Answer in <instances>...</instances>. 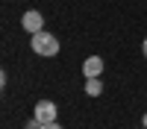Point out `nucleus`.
<instances>
[{"label":"nucleus","mask_w":147,"mask_h":129,"mask_svg":"<svg viewBox=\"0 0 147 129\" xmlns=\"http://www.w3.org/2000/svg\"><path fill=\"white\" fill-rule=\"evenodd\" d=\"M30 47H32V53H38V56H56L59 53V38L41 29V32H32Z\"/></svg>","instance_id":"obj_1"},{"label":"nucleus","mask_w":147,"mask_h":129,"mask_svg":"<svg viewBox=\"0 0 147 129\" xmlns=\"http://www.w3.org/2000/svg\"><path fill=\"white\" fill-rule=\"evenodd\" d=\"M35 120H38V123H53L56 120V103L38 100V103H35Z\"/></svg>","instance_id":"obj_2"},{"label":"nucleus","mask_w":147,"mask_h":129,"mask_svg":"<svg viewBox=\"0 0 147 129\" xmlns=\"http://www.w3.org/2000/svg\"><path fill=\"white\" fill-rule=\"evenodd\" d=\"M21 27L27 29L30 35H32V32H41V29H44V18H41V12H32V9H30V12H24Z\"/></svg>","instance_id":"obj_3"},{"label":"nucleus","mask_w":147,"mask_h":129,"mask_svg":"<svg viewBox=\"0 0 147 129\" xmlns=\"http://www.w3.org/2000/svg\"><path fill=\"white\" fill-rule=\"evenodd\" d=\"M103 74V59L100 56H88L82 62V76H100Z\"/></svg>","instance_id":"obj_4"},{"label":"nucleus","mask_w":147,"mask_h":129,"mask_svg":"<svg viewBox=\"0 0 147 129\" xmlns=\"http://www.w3.org/2000/svg\"><path fill=\"white\" fill-rule=\"evenodd\" d=\"M100 91H103L100 76H85V94H88V97H97Z\"/></svg>","instance_id":"obj_5"},{"label":"nucleus","mask_w":147,"mask_h":129,"mask_svg":"<svg viewBox=\"0 0 147 129\" xmlns=\"http://www.w3.org/2000/svg\"><path fill=\"white\" fill-rule=\"evenodd\" d=\"M41 129H62V126H59V123L53 120V123H41Z\"/></svg>","instance_id":"obj_6"},{"label":"nucleus","mask_w":147,"mask_h":129,"mask_svg":"<svg viewBox=\"0 0 147 129\" xmlns=\"http://www.w3.org/2000/svg\"><path fill=\"white\" fill-rule=\"evenodd\" d=\"M144 56H147V38H144Z\"/></svg>","instance_id":"obj_7"},{"label":"nucleus","mask_w":147,"mask_h":129,"mask_svg":"<svg viewBox=\"0 0 147 129\" xmlns=\"http://www.w3.org/2000/svg\"><path fill=\"white\" fill-rule=\"evenodd\" d=\"M144 129H147V114H144Z\"/></svg>","instance_id":"obj_8"}]
</instances>
